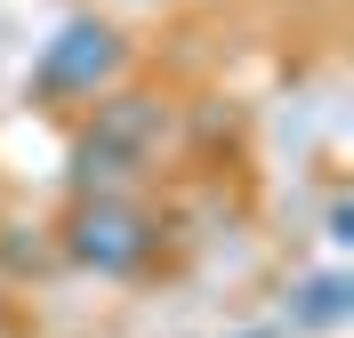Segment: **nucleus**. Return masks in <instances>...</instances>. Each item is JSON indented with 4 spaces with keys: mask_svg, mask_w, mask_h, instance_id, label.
<instances>
[{
    "mask_svg": "<svg viewBox=\"0 0 354 338\" xmlns=\"http://www.w3.org/2000/svg\"><path fill=\"white\" fill-rule=\"evenodd\" d=\"M0 330H8V290H0Z\"/></svg>",
    "mask_w": 354,
    "mask_h": 338,
    "instance_id": "nucleus-5",
    "label": "nucleus"
},
{
    "mask_svg": "<svg viewBox=\"0 0 354 338\" xmlns=\"http://www.w3.org/2000/svg\"><path fill=\"white\" fill-rule=\"evenodd\" d=\"M48 242H57L65 266H88L105 282H137L161 258V218L137 194H73V209L57 218Z\"/></svg>",
    "mask_w": 354,
    "mask_h": 338,
    "instance_id": "nucleus-2",
    "label": "nucleus"
},
{
    "mask_svg": "<svg viewBox=\"0 0 354 338\" xmlns=\"http://www.w3.org/2000/svg\"><path fill=\"white\" fill-rule=\"evenodd\" d=\"M250 338H282V330H250Z\"/></svg>",
    "mask_w": 354,
    "mask_h": 338,
    "instance_id": "nucleus-6",
    "label": "nucleus"
},
{
    "mask_svg": "<svg viewBox=\"0 0 354 338\" xmlns=\"http://www.w3.org/2000/svg\"><path fill=\"white\" fill-rule=\"evenodd\" d=\"M346 274H314V282H298V298H290V330H338L346 322Z\"/></svg>",
    "mask_w": 354,
    "mask_h": 338,
    "instance_id": "nucleus-4",
    "label": "nucleus"
},
{
    "mask_svg": "<svg viewBox=\"0 0 354 338\" xmlns=\"http://www.w3.org/2000/svg\"><path fill=\"white\" fill-rule=\"evenodd\" d=\"M161 137H169V105L121 81V89H105L88 105L81 137H73V153H65V185L73 194H129L153 169Z\"/></svg>",
    "mask_w": 354,
    "mask_h": 338,
    "instance_id": "nucleus-1",
    "label": "nucleus"
},
{
    "mask_svg": "<svg viewBox=\"0 0 354 338\" xmlns=\"http://www.w3.org/2000/svg\"><path fill=\"white\" fill-rule=\"evenodd\" d=\"M121 81H129V41H121V24L113 17H65L41 41L24 89L41 97V105H97V97L121 89Z\"/></svg>",
    "mask_w": 354,
    "mask_h": 338,
    "instance_id": "nucleus-3",
    "label": "nucleus"
}]
</instances>
